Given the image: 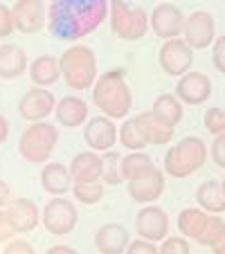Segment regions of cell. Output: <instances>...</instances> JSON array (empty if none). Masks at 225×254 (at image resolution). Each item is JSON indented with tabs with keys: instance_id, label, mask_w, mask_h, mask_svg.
Listing matches in <instances>:
<instances>
[{
	"instance_id": "obj_1",
	"label": "cell",
	"mask_w": 225,
	"mask_h": 254,
	"mask_svg": "<svg viewBox=\"0 0 225 254\" xmlns=\"http://www.w3.org/2000/svg\"><path fill=\"white\" fill-rule=\"evenodd\" d=\"M108 16V0H52L48 29L59 41H77L95 32Z\"/></svg>"
},
{
	"instance_id": "obj_2",
	"label": "cell",
	"mask_w": 225,
	"mask_h": 254,
	"mask_svg": "<svg viewBox=\"0 0 225 254\" xmlns=\"http://www.w3.org/2000/svg\"><path fill=\"white\" fill-rule=\"evenodd\" d=\"M92 101L99 111H104L110 120H124L133 106V95L124 74L117 70H108L99 74L92 88Z\"/></svg>"
},
{
	"instance_id": "obj_3",
	"label": "cell",
	"mask_w": 225,
	"mask_h": 254,
	"mask_svg": "<svg viewBox=\"0 0 225 254\" xmlns=\"http://www.w3.org/2000/svg\"><path fill=\"white\" fill-rule=\"evenodd\" d=\"M61 77L72 90H88L97 79V57L88 45H72L59 59Z\"/></svg>"
},
{
	"instance_id": "obj_4",
	"label": "cell",
	"mask_w": 225,
	"mask_h": 254,
	"mask_svg": "<svg viewBox=\"0 0 225 254\" xmlns=\"http://www.w3.org/2000/svg\"><path fill=\"white\" fill-rule=\"evenodd\" d=\"M207 146L201 137H185L164 155V171L171 178H187L205 164Z\"/></svg>"
},
{
	"instance_id": "obj_5",
	"label": "cell",
	"mask_w": 225,
	"mask_h": 254,
	"mask_svg": "<svg viewBox=\"0 0 225 254\" xmlns=\"http://www.w3.org/2000/svg\"><path fill=\"white\" fill-rule=\"evenodd\" d=\"M59 142V128H54L48 122H32L29 128L23 130L18 139V151L23 160L32 164H43L52 155L54 146Z\"/></svg>"
},
{
	"instance_id": "obj_6",
	"label": "cell",
	"mask_w": 225,
	"mask_h": 254,
	"mask_svg": "<svg viewBox=\"0 0 225 254\" xmlns=\"http://www.w3.org/2000/svg\"><path fill=\"white\" fill-rule=\"evenodd\" d=\"M110 29L122 41H140L149 29V16L142 7H129L126 0H110Z\"/></svg>"
},
{
	"instance_id": "obj_7",
	"label": "cell",
	"mask_w": 225,
	"mask_h": 254,
	"mask_svg": "<svg viewBox=\"0 0 225 254\" xmlns=\"http://www.w3.org/2000/svg\"><path fill=\"white\" fill-rule=\"evenodd\" d=\"M41 221H43V227L50 234L66 236L77 227L79 214L72 200H66L63 196H54L52 200H48V205L41 211Z\"/></svg>"
},
{
	"instance_id": "obj_8",
	"label": "cell",
	"mask_w": 225,
	"mask_h": 254,
	"mask_svg": "<svg viewBox=\"0 0 225 254\" xmlns=\"http://www.w3.org/2000/svg\"><path fill=\"white\" fill-rule=\"evenodd\" d=\"M160 67L169 77H182L194 63V50L182 39H167L158 52Z\"/></svg>"
},
{
	"instance_id": "obj_9",
	"label": "cell",
	"mask_w": 225,
	"mask_h": 254,
	"mask_svg": "<svg viewBox=\"0 0 225 254\" xmlns=\"http://www.w3.org/2000/svg\"><path fill=\"white\" fill-rule=\"evenodd\" d=\"M185 43L192 50H205L216 39V25L214 16L210 11H194L185 20Z\"/></svg>"
},
{
	"instance_id": "obj_10",
	"label": "cell",
	"mask_w": 225,
	"mask_h": 254,
	"mask_svg": "<svg viewBox=\"0 0 225 254\" xmlns=\"http://www.w3.org/2000/svg\"><path fill=\"white\" fill-rule=\"evenodd\" d=\"M135 230L142 239L147 241H164L169 236V216L162 207L158 205H147L138 211V218H135Z\"/></svg>"
},
{
	"instance_id": "obj_11",
	"label": "cell",
	"mask_w": 225,
	"mask_h": 254,
	"mask_svg": "<svg viewBox=\"0 0 225 254\" xmlns=\"http://www.w3.org/2000/svg\"><path fill=\"white\" fill-rule=\"evenodd\" d=\"M151 29L160 39H178L185 29V14L171 2H160L151 11Z\"/></svg>"
},
{
	"instance_id": "obj_12",
	"label": "cell",
	"mask_w": 225,
	"mask_h": 254,
	"mask_svg": "<svg viewBox=\"0 0 225 254\" xmlns=\"http://www.w3.org/2000/svg\"><path fill=\"white\" fill-rule=\"evenodd\" d=\"M14 27L23 34H36L48 25V11L43 0H18L11 7Z\"/></svg>"
},
{
	"instance_id": "obj_13",
	"label": "cell",
	"mask_w": 225,
	"mask_h": 254,
	"mask_svg": "<svg viewBox=\"0 0 225 254\" xmlns=\"http://www.w3.org/2000/svg\"><path fill=\"white\" fill-rule=\"evenodd\" d=\"M129 196L131 200L140 202V205H149V202L158 200L164 191V171L158 167L149 169L135 180H129Z\"/></svg>"
},
{
	"instance_id": "obj_14",
	"label": "cell",
	"mask_w": 225,
	"mask_h": 254,
	"mask_svg": "<svg viewBox=\"0 0 225 254\" xmlns=\"http://www.w3.org/2000/svg\"><path fill=\"white\" fill-rule=\"evenodd\" d=\"M54 108H57V99H54V95L50 90H45V88H41V86L27 90L23 95V99L18 101V113H20V117L27 120V122L45 120L50 113H54Z\"/></svg>"
},
{
	"instance_id": "obj_15",
	"label": "cell",
	"mask_w": 225,
	"mask_h": 254,
	"mask_svg": "<svg viewBox=\"0 0 225 254\" xmlns=\"http://www.w3.org/2000/svg\"><path fill=\"white\" fill-rule=\"evenodd\" d=\"M212 95V81L203 72H185L178 79L176 97L187 106H201Z\"/></svg>"
},
{
	"instance_id": "obj_16",
	"label": "cell",
	"mask_w": 225,
	"mask_h": 254,
	"mask_svg": "<svg viewBox=\"0 0 225 254\" xmlns=\"http://www.w3.org/2000/svg\"><path fill=\"white\" fill-rule=\"evenodd\" d=\"M5 214H7V218H9L16 234H27V232H32L41 221L39 205L34 200H29V198L9 200V205L5 207Z\"/></svg>"
},
{
	"instance_id": "obj_17",
	"label": "cell",
	"mask_w": 225,
	"mask_h": 254,
	"mask_svg": "<svg viewBox=\"0 0 225 254\" xmlns=\"http://www.w3.org/2000/svg\"><path fill=\"white\" fill-rule=\"evenodd\" d=\"M83 139L92 151H110L117 139V126L110 117H95L83 128Z\"/></svg>"
},
{
	"instance_id": "obj_18",
	"label": "cell",
	"mask_w": 225,
	"mask_h": 254,
	"mask_svg": "<svg viewBox=\"0 0 225 254\" xmlns=\"http://www.w3.org/2000/svg\"><path fill=\"white\" fill-rule=\"evenodd\" d=\"M135 126H138L140 135L147 144H155V146H162L169 139L173 137V126H167L164 122H160L153 113H140L138 117H133Z\"/></svg>"
},
{
	"instance_id": "obj_19",
	"label": "cell",
	"mask_w": 225,
	"mask_h": 254,
	"mask_svg": "<svg viewBox=\"0 0 225 254\" xmlns=\"http://www.w3.org/2000/svg\"><path fill=\"white\" fill-rule=\"evenodd\" d=\"M95 245L101 254H122L129 248V232L120 223H106L97 230Z\"/></svg>"
},
{
	"instance_id": "obj_20",
	"label": "cell",
	"mask_w": 225,
	"mask_h": 254,
	"mask_svg": "<svg viewBox=\"0 0 225 254\" xmlns=\"http://www.w3.org/2000/svg\"><path fill=\"white\" fill-rule=\"evenodd\" d=\"M70 176L75 183H90V180H99L101 178V155L97 151H83L77 153L70 162Z\"/></svg>"
},
{
	"instance_id": "obj_21",
	"label": "cell",
	"mask_w": 225,
	"mask_h": 254,
	"mask_svg": "<svg viewBox=\"0 0 225 254\" xmlns=\"http://www.w3.org/2000/svg\"><path fill=\"white\" fill-rule=\"evenodd\" d=\"M72 176L70 169H66L59 162H50L41 171V187L50 193V196H63L66 191L72 189Z\"/></svg>"
},
{
	"instance_id": "obj_22",
	"label": "cell",
	"mask_w": 225,
	"mask_h": 254,
	"mask_svg": "<svg viewBox=\"0 0 225 254\" xmlns=\"http://www.w3.org/2000/svg\"><path fill=\"white\" fill-rule=\"evenodd\" d=\"M57 113V120L61 126H68V128H75V126H81L88 117V106L81 97H75V95H68L63 97L61 101L57 104L54 108Z\"/></svg>"
},
{
	"instance_id": "obj_23",
	"label": "cell",
	"mask_w": 225,
	"mask_h": 254,
	"mask_svg": "<svg viewBox=\"0 0 225 254\" xmlns=\"http://www.w3.org/2000/svg\"><path fill=\"white\" fill-rule=\"evenodd\" d=\"M27 67V54L14 43L0 45V79H16Z\"/></svg>"
},
{
	"instance_id": "obj_24",
	"label": "cell",
	"mask_w": 225,
	"mask_h": 254,
	"mask_svg": "<svg viewBox=\"0 0 225 254\" xmlns=\"http://www.w3.org/2000/svg\"><path fill=\"white\" fill-rule=\"evenodd\" d=\"M59 77H61V67H59V61L52 54H43V57H39L29 65V79L41 88H48L52 83H57Z\"/></svg>"
},
{
	"instance_id": "obj_25",
	"label": "cell",
	"mask_w": 225,
	"mask_h": 254,
	"mask_svg": "<svg viewBox=\"0 0 225 254\" xmlns=\"http://www.w3.org/2000/svg\"><path fill=\"white\" fill-rule=\"evenodd\" d=\"M196 202L207 214H223L225 196H223V189H221L219 180H207V183H203L201 187L196 189Z\"/></svg>"
},
{
	"instance_id": "obj_26",
	"label": "cell",
	"mask_w": 225,
	"mask_h": 254,
	"mask_svg": "<svg viewBox=\"0 0 225 254\" xmlns=\"http://www.w3.org/2000/svg\"><path fill=\"white\" fill-rule=\"evenodd\" d=\"M207 218H210V214H207L205 209L187 207V209H182L180 216H178V230H180L182 236H189V239L196 241L198 236H201V232L205 230Z\"/></svg>"
},
{
	"instance_id": "obj_27",
	"label": "cell",
	"mask_w": 225,
	"mask_h": 254,
	"mask_svg": "<svg viewBox=\"0 0 225 254\" xmlns=\"http://www.w3.org/2000/svg\"><path fill=\"white\" fill-rule=\"evenodd\" d=\"M151 113L167 126H176L182 120V101L176 95H160L155 97Z\"/></svg>"
},
{
	"instance_id": "obj_28",
	"label": "cell",
	"mask_w": 225,
	"mask_h": 254,
	"mask_svg": "<svg viewBox=\"0 0 225 254\" xmlns=\"http://www.w3.org/2000/svg\"><path fill=\"white\" fill-rule=\"evenodd\" d=\"M153 167L155 164L151 160V155H147L144 151H131L129 155L122 158V178L129 183V180H135V178H140Z\"/></svg>"
},
{
	"instance_id": "obj_29",
	"label": "cell",
	"mask_w": 225,
	"mask_h": 254,
	"mask_svg": "<svg viewBox=\"0 0 225 254\" xmlns=\"http://www.w3.org/2000/svg\"><path fill=\"white\" fill-rule=\"evenodd\" d=\"M101 180L108 185H120L124 178H122V158L115 153V151H104L101 155Z\"/></svg>"
},
{
	"instance_id": "obj_30",
	"label": "cell",
	"mask_w": 225,
	"mask_h": 254,
	"mask_svg": "<svg viewBox=\"0 0 225 254\" xmlns=\"http://www.w3.org/2000/svg\"><path fill=\"white\" fill-rule=\"evenodd\" d=\"M72 193L79 202L83 205H97L104 198V185L99 180H90V183H75L72 185Z\"/></svg>"
},
{
	"instance_id": "obj_31",
	"label": "cell",
	"mask_w": 225,
	"mask_h": 254,
	"mask_svg": "<svg viewBox=\"0 0 225 254\" xmlns=\"http://www.w3.org/2000/svg\"><path fill=\"white\" fill-rule=\"evenodd\" d=\"M223 236H225V221L221 218L219 214H210L205 230L201 232V236L196 239V243L205 245V248H214V245L219 243Z\"/></svg>"
},
{
	"instance_id": "obj_32",
	"label": "cell",
	"mask_w": 225,
	"mask_h": 254,
	"mask_svg": "<svg viewBox=\"0 0 225 254\" xmlns=\"http://www.w3.org/2000/svg\"><path fill=\"white\" fill-rule=\"evenodd\" d=\"M117 137L122 139V144H124L129 151H142L144 146H147V142L142 139V135H140V130H138V126H135L133 120H124V124L120 126Z\"/></svg>"
},
{
	"instance_id": "obj_33",
	"label": "cell",
	"mask_w": 225,
	"mask_h": 254,
	"mask_svg": "<svg viewBox=\"0 0 225 254\" xmlns=\"http://www.w3.org/2000/svg\"><path fill=\"white\" fill-rule=\"evenodd\" d=\"M205 128L210 130L212 135H219L225 130V111L221 108H210L205 113Z\"/></svg>"
},
{
	"instance_id": "obj_34",
	"label": "cell",
	"mask_w": 225,
	"mask_h": 254,
	"mask_svg": "<svg viewBox=\"0 0 225 254\" xmlns=\"http://www.w3.org/2000/svg\"><path fill=\"white\" fill-rule=\"evenodd\" d=\"M160 252L162 254H189V243L180 236H171V239H164V243L160 245Z\"/></svg>"
},
{
	"instance_id": "obj_35",
	"label": "cell",
	"mask_w": 225,
	"mask_h": 254,
	"mask_svg": "<svg viewBox=\"0 0 225 254\" xmlns=\"http://www.w3.org/2000/svg\"><path fill=\"white\" fill-rule=\"evenodd\" d=\"M212 63H214V67L221 72V74H225V36L214 39V48H212Z\"/></svg>"
},
{
	"instance_id": "obj_36",
	"label": "cell",
	"mask_w": 225,
	"mask_h": 254,
	"mask_svg": "<svg viewBox=\"0 0 225 254\" xmlns=\"http://www.w3.org/2000/svg\"><path fill=\"white\" fill-rule=\"evenodd\" d=\"M14 16H11V9L7 5L0 2V39H5L14 32Z\"/></svg>"
},
{
	"instance_id": "obj_37",
	"label": "cell",
	"mask_w": 225,
	"mask_h": 254,
	"mask_svg": "<svg viewBox=\"0 0 225 254\" xmlns=\"http://www.w3.org/2000/svg\"><path fill=\"white\" fill-rule=\"evenodd\" d=\"M212 158L219 164L221 169H225V130L219 135H214V142H212Z\"/></svg>"
},
{
	"instance_id": "obj_38",
	"label": "cell",
	"mask_w": 225,
	"mask_h": 254,
	"mask_svg": "<svg viewBox=\"0 0 225 254\" xmlns=\"http://www.w3.org/2000/svg\"><path fill=\"white\" fill-rule=\"evenodd\" d=\"M129 252L131 254H158L160 248L153 243V241H147V239L140 236L138 241H133V243L129 245Z\"/></svg>"
},
{
	"instance_id": "obj_39",
	"label": "cell",
	"mask_w": 225,
	"mask_h": 254,
	"mask_svg": "<svg viewBox=\"0 0 225 254\" xmlns=\"http://www.w3.org/2000/svg\"><path fill=\"white\" fill-rule=\"evenodd\" d=\"M14 227H11L9 218H7L5 211H0V243H7V241H11V236H14Z\"/></svg>"
},
{
	"instance_id": "obj_40",
	"label": "cell",
	"mask_w": 225,
	"mask_h": 254,
	"mask_svg": "<svg viewBox=\"0 0 225 254\" xmlns=\"http://www.w3.org/2000/svg\"><path fill=\"white\" fill-rule=\"evenodd\" d=\"M5 254H34V248L27 241H11L5 248Z\"/></svg>"
},
{
	"instance_id": "obj_41",
	"label": "cell",
	"mask_w": 225,
	"mask_h": 254,
	"mask_svg": "<svg viewBox=\"0 0 225 254\" xmlns=\"http://www.w3.org/2000/svg\"><path fill=\"white\" fill-rule=\"evenodd\" d=\"M11 200V189L5 180H0V207H7Z\"/></svg>"
},
{
	"instance_id": "obj_42",
	"label": "cell",
	"mask_w": 225,
	"mask_h": 254,
	"mask_svg": "<svg viewBox=\"0 0 225 254\" xmlns=\"http://www.w3.org/2000/svg\"><path fill=\"white\" fill-rule=\"evenodd\" d=\"M48 254H75V248H70V245H52L48 250Z\"/></svg>"
},
{
	"instance_id": "obj_43",
	"label": "cell",
	"mask_w": 225,
	"mask_h": 254,
	"mask_svg": "<svg viewBox=\"0 0 225 254\" xmlns=\"http://www.w3.org/2000/svg\"><path fill=\"white\" fill-rule=\"evenodd\" d=\"M7 135H9V124H7L5 117L0 115V144L7 139Z\"/></svg>"
},
{
	"instance_id": "obj_44",
	"label": "cell",
	"mask_w": 225,
	"mask_h": 254,
	"mask_svg": "<svg viewBox=\"0 0 225 254\" xmlns=\"http://www.w3.org/2000/svg\"><path fill=\"white\" fill-rule=\"evenodd\" d=\"M212 252H214V254H225V236L214 245V248H212Z\"/></svg>"
},
{
	"instance_id": "obj_45",
	"label": "cell",
	"mask_w": 225,
	"mask_h": 254,
	"mask_svg": "<svg viewBox=\"0 0 225 254\" xmlns=\"http://www.w3.org/2000/svg\"><path fill=\"white\" fill-rule=\"evenodd\" d=\"M221 189H223V196H225V178H223V183H221Z\"/></svg>"
},
{
	"instance_id": "obj_46",
	"label": "cell",
	"mask_w": 225,
	"mask_h": 254,
	"mask_svg": "<svg viewBox=\"0 0 225 254\" xmlns=\"http://www.w3.org/2000/svg\"><path fill=\"white\" fill-rule=\"evenodd\" d=\"M223 2H225V0H223Z\"/></svg>"
}]
</instances>
